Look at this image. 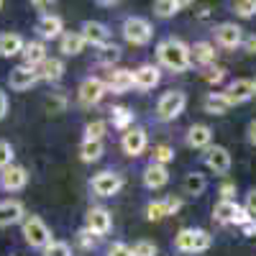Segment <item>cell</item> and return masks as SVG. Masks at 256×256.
<instances>
[{
  "mask_svg": "<svg viewBox=\"0 0 256 256\" xmlns=\"http://www.w3.org/2000/svg\"><path fill=\"white\" fill-rule=\"evenodd\" d=\"M105 88L113 90L116 95H120V92H126V90H131V88H134V72H131V70H113V72L108 74Z\"/></svg>",
  "mask_w": 256,
  "mask_h": 256,
  "instance_id": "cell-19",
  "label": "cell"
},
{
  "mask_svg": "<svg viewBox=\"0 0 256 256\" xmlns=\"http://www.w3.org/2000/svg\"><path fill=\"white\" fill-rule=\"evenodd\" d=\"M241 230H244V236H256V218H251L248 223H244Z\"/></svg>",
  "mask_w": 256,
  "mask_h": 256,
  "instance_id": "cell-46",
  "label": "cell"
},
{
  "mask_svg": "<svg viewBox=\"0 0 256 256\" xmlns=\"http://www.w3.org/2000/svg\"><path fill=\"white\" fill-rule=\"evenodd\" d=\"M41 62H46V46H44V41H28V44L24 46V64L36 70Z\"/></svg>",
  "mask_w": 256,
  "mask_h": 256,
  "instance_id": "cell-23",
  "label": "cell"
},
{
  "mask_svg": "<svg viewBox=\"0 0 256 256\" xmlns=\"http://www.w3.org/2000/svg\"><path fill=\"white\" fill-rule=\"evenodd\" d=\"M216 41L223 49H238L244 44V31L236 24H220L216 28Z\"/></svg>",
  "mask_w": 256,
  "mask_h": 256,
  "instance_id": "cell-12",
  "label": "cell"
},
{
  "mask_svg": "<svg viewBox=\"0 0 256 256\" xmlns=\"http://www.w3.org/2000/svg\"><path fill=\"white\" fill-rule=\"evenodd\" d=\"M105 90L108 88H105V82L100 77H84L82 84H80V102L82 105H95V102L102 100Z\"/></svg>",
  "mask_w": 256,
  "mask_h": 256,
  "instance_id": "cell-9",
  "label": "cell"
},
{
  "mask_svg": "<svg viewBox=\"0 0 256 256\" xmlns=\"http://www.w3.org/2000/svg\"><path fill=\"white\" fill-rule=\"evenodd\" d=\"M164 205H166V212H169V216H174V212L182 208V200L172 195V198H166V200H164Z\"/></svg>",
  "mask_w": 256,
  "mask_h": 256,
  "instance_id": "cell-43",
  "label": "cell"
},
{
  "mask_svg": "<svg viewBox=\"0 0 256 256\" xmlns=\"http://www.w3.org/2000/svg\"><path fill=\"white\" fill-rule=\"evenodd\" d=\"M233 195H236V184L223 182V184H220V198H223V200H233Z\"/></svg>",
  "mask_w": 256,
  "mask_h": 256,
  "instance_id": "cell-44",
  "label": "cell"
},
{
  "mask_svg": "<svg viewBox=\"0 0 256 256\" xmlns=\"http://www.w3.org/2000/svg\"><path fill=\"white\" fill-rule=\"evenodd\" d=\"M182 187H184V192H187V195L198 198V195H202V192H205V187H208V180H205V174H200V172H192V174H187V177H184Z\"/></svg>",
  "mask_w": 256,
  "mask_h": 256,
  "instance_id": "cell-29",
  "label": "cell"
},
{
  "mask_svg": "<svg viewBox=\"0 0 256 256\" xmlns=\"http://www.w3.org/2000/svg\"><path fill=\"white\" fill-rule=\"evenodd\" d=\"M184 105H187V95H184L182 90H169V92H164V95L159 98V102H156V116H159L162 120H174V118L182 116Z\"/></svg>",
  "mask_w": 256,
  "mask_h": 256,
  "instance_id": "cell-4",
  "label": "cell"
},
{
  "mask_svg": "<svg viewBox=\"0 0 256 256\" xmlns=\"http://www.w3.org/2000/svg\"><path fill=\"white\" fill-rule=\"evenodd\" d=\"M44 256H72V248H70V244H64V241H52L44 248Z\"/></svg>",
  "mask_w": 256,
  "mask_h": 256,
  "instance_id": "cell-37",
  "label": "cell"
},
{
  "mask_svg": "<svg viewBox=\"0 0 256 256\" xmlns=\"http://www.w3.org/2000/svg\"><path fill=\"white\" fill-rule=\"evenodd\" d=\"M166 216H169V212H166L164 200H154V202L146 205V218H148V220H162V218H166Z\"/></svg>",
  "mask_w": 256,
  "mask_h": 256,
  "instance_id": "cell-34",
  "label": "cell"
},
{
  "mask_svg": "<svg viewBox=\"0 0 256 256\" xmlns=\"http://www.w3.org/2000/svg\"><path fill=\"white\" fill-rule=\"evenodd\" d=\"M102 156V141H88L84 138L80 146V159L82 162H98Z\"/></svg>",
  "mask_w": 256,
  "mask_h": 256,
  "instance_id": "cell-30",
  "label": "cell"
},
{
  "mask_svg": "<svg viewBox=\"0 0 256 256\" xmlns=\"http://www.w3.org/2000/svg\"><path fill=\"white\" fill-rule=\"evenodd\" d=\"M84 226H88V230L95 233V236H105V233L113 228V218L105 208H92V210H88V216H84Z\"/></svg>",
  "mask_w": 256,
  "mask_h": 256,
  "instance_id": "cell-6",
  "label": "cell"
},
{
  "mask_svg": "<svg viewBox=\"0 0 256 256\" xmlns=\"http://www.w3.org/2000/svg\"><path fill=\"white\" fill-rule=\"evenodd\" d=\"M182 6H184V3H177V0H159V3H154V13H156L159 18H172V16L180 13Z\"/></svg>",
  "mask_w": 256,
  "mask_h": 256,
  "instance_id": "cell-31",
  "label": "cell"
},
{
  "mask_svg": "<svg viewBox=\"0 0 256 256\" xmlns=\"http://www.w3.org/2000/svg\"><path fill=\"white\" fill-rule=\"evenodd\" d=\"M84 44L88 41L82 38V34H62V38H59V49H62V54H67V56H74V54H80L82 49H84Z\"/></svg>",
  "mask_w": 256,
  "mask_h": 256,
  "instance_id": "cell-27",
  "label": "cell"
},
{
  "mask_svg": "<svg viewBox=\"0 0 256 256\" xmlns=\"http://www.w3.org/2000/svg\"><path fill=\"white\" fill-rule=\"evenodd\" d=\"M118 56H120V49H118L116 44H108V46H102V49H100V62H105V64L116 62Z\"/></svg>",
  "mask_w": 256,
  "mask_h": 256,
  "instance_id": "cell-40",
  "label": "cell"
},
{
  "mask_svg": "<svg viewBox=\"0 0 256 256\" xmlns=\"http://www.w3.org/2000/svg\"><path fill=\"white\" fill-rule=\"evenodd\" d=\"M156 56H159V62L164 64V67L172 70V72H184V70H190V64H192L190 46L184 44V41H180V38H164V41H159Z\"/></svg>",
  "mask_w": 256,
  "mask_h": 256,
  "instance_id": "cell-1",
  "label": "cell"
},
{
  "mask_svg": "<svg viewBox=\"0 0 256 256\" xmlns=\"http://www.w3.org/2000/svg\"><path fill=\"white\" fill-rule=\"evenodd\" d=\"M131 251H134V256H156V246L152 241H138Z\"/></svg>",
  "mask_w": 256,
  "mask_h": 256,
  "instance_id": "cell-39",
  "label": "cell"
},
{
  "mask_svg": "<svg viewBox=\"0 0 256 256\" xmlns=\"http://www.w3.org/2000/svg\"><path fill=\"white\" fill-rule=\"evenodd\" d=\"M172 159H174V148H172V146H166V144L154 146V152H152V164H162V166H166Z\"/></svg>",
  "mask_w": 256,
  "mask_h": 256,
  "instance_id": "cell-32",
  "label": "cell"
},
{
  "mask_svg": "<svg viewBox=\"0 0 256 256\" xmlns=\"http://www.w3.org/2000/svg\"><path fill=\"white\" fill-rule=\"evenodd\" d=\"M6 113H8V95L0 90V120L6 118Z\"/></svg>",
  "mask_w": 256,
  "mask_h": 256,
  "instance_id": "cell-47",
  "label": "cell"
},
{
  "mask_svg": "<svg viewBox=\"0 0 256 256\" xmlns=\"http://www.w3.org/2000/svg\"><path fill=\"white\" fill-rule=\"evenodd\" d=\"M223 95L228 98L230 105H241V102L251 100V98L256 95V92H254V80H233L228 88H226Z\"/></svg>",
  "mask_w": 256,
  "mask_h": 256,
  "instance_id": "cell-11",
  "label": "cell"
},
{
  "mask_svg": "<svg viewBox=\"0 0 256 256\" xmlns=\"http://www.w3.org/2000/svg\"><path fill=\"white\" fill-rule=\"evenodd\" d=\"M24 238L34 248H46L52 244V230L38 216H28L24 218Z\"/></svg>",
  "mask_w": 256,
  "mask_h": 256,
  "instance_id": "cell-3",
  "label": "cell"
},
{
  "mask_svg": "<svg viewBox=\"0 0 256 256\" xmlns=\"http://www.w3.org/2000/svg\"><path fill=\"white\" fill-rule=\"evenodd\" d=\"M62 28H64L62 18L54 16V13H44L36 24V31H38L41 38H56V36H62Z\"/></svg>",
  "mask_w": 256,
  "mask_h": 256,
  "instance_id": "cell-18",
  "label": "cell"
},
{
  "mask_svg": "<svg viewBox=\"0 0 256 256\" xmlns=\"http://www.w3.org/2000/svg\"><path fill=\"white\" fill-rule=\"evenodd\" d=\"M210 141H212V131L205 123H195L187 131V146L192 148H210Z\"/></svg>",
  "mask_w": 256,
  "mask_h": 256,
  "instance_id": "cell-20",
  "label": "cell"
},
{
  "mask_svg": "<svg viewBox=\"0 0 256 256\" xmlns=\"http://www.w3.org/2000/svg\"><path fill=\"white\" fill-rule=\"evenodd\" d=\"M190 54H192V62H195V64H202V67H210V64L216 62V56H218L216 46L208 44V41H198V44L190 49Z\"/></svg>",
  "mask_w": 256,
  "mask_h": 256,
  "instance_id": "cell-24",
  "label": "cell"
},
{
  "mask_svg": "<svg viewBox=\"0 0 256 256\" xmlns=\"http://www.w3.org/2000/svg\"><path fill=\"white\" fill-rule=\"evenodd\" d=\"M120 146L128 156H138L144 148H146V131L144 128H128L120 138Z\"/></svg>",
  "mask_w": 256,
  "mask_h": 256,
  "instance_id": "cell-16",
  "label": "cell"
},
{
  "mask_svg": "<svg viewBox=\"0 0 256 256\" xmlns=\"http://www.w3.org/2000/svg\"><path fill=\"white\" fill-rule=\"evenodd\" d=\"M26 182H28V172L24 166H18V164H10L8 169H3V174H0V187H3L6 192L24 190Z\"/></svg>",
  "mask_w": 256,
  "mask_h": 256,
  "instance_id": "cell-10",
  "label": "cell"
},
{
  "mask_svg": "<svg viewBox=\"0 0 256 256\" xmlns=\"http://www.w3.org/2000/svg\"><path fill=\"white\" fill-rule=\"evenodd\" d=\"M248 141L256 146V120H251V126H248Z\"/></svg>",
  "mask_w": 256,
  "mask_h": 256,
  "instance_id": "cell-50",
  "label": "cell"
},
{
  "mask_svg": "<svg viewBox=\"0 0 256 256\" xmlns=\"http://www.w3.org/2000/svg\"><path fill=\"white\" fill-rule=\"evenodd\" d=\"M92 236H95V233H90L88 228H84V230H80V241H82L84 246H90V244H95V238H92Z\"/></svg>",
  "mask_w": 256,
  "mask_h": 256,
  "instance_id": "cell-48",
  "label": "cell"
},
{
  "mask_svg": "<svg viewBox=\"0 0 256 256\" xmlns=\"http://www.w3.org/2000/svg\"><path fill=\"white\" fill-rule=\"evenodd\" d=\"M244 208L248 210L251 218H256V190H251L248 195H246V205H244Z\"/></svg>",
  "mask_w": 256,
  "mask_h": 256,
  "instance_id": "cell-42",
  "label": "cell"
},
{
  "mask_svg": "<svg viewBox=\"0 0 256 256\" xmlns=\"http://www.w3.org/2000/svg\"><path fill=\"white\" fill-rule=\"evenodd\" d=\"M223 77H226V70H220V67H216V70H208V74H205V80H208V82H216V84H218Z\"/></svg>",
  "mask_w": 256,
  "mask_h": 256,
  "instance_id": "cell-45",
  "label": "cell"
},
{
  "mask_svg": "<svg viewBox=\"0 0 256 256\" xmlns=\"http://www.w3.org/2000/svg\"><path fill=\"white\" fill-rule=\"evenodd\" d=\"M34 8H52V3H38V0H36V3H34Z\"/></svg>",
  "mask_w": 256,
  "mask_h": 256,
  "instance_id": "cell-51",
  "label": "cell"
},
{
  "mask_svg": "<svg viewBox=\"0 0 256 256\" xmlns=\"http://www.w3.org/2000/svg\"><path fill=\"white\" fill-rule=\"evenodd\" d=\"M123 36H126L128 44L144 46L152 41V24L141 16H131V18H126V24H123Z\"/></svg>",
  "mask_w": 256,
  "mask_h": 256,
  "instance_id": "cell-5",
  "label": "cell"
},
{
  "mask_svg": "<svg viewBox=\"0 0 256 256\" xmlns=\"http://www.w3.org/2000/svg\"><path fill=\"white\" fill-rule=\"evenodd\" d=\"M166 182H169L166 166H162V164H148V166L144 169V184H146L148 190H159V187H164Z\"/></svg>",
  "mask_w": 256,
  "mask_h": 256,
  "instance_id": "cell-21",
  "label": "cell"
},
{
  "mask_svg": "<svg viewBox=\"0 0 256 256\" xmlns=\"http://www.w3.org/2000/svg\"><path fill=\"white\" fill-rule=\"evenodd\" d=\"M0 10H3V0H0Z\"/></svg>",
  "mask_w": 256,
  "mask_h": 256,
  "instance_id": "cell-53",
  "label": "cell"
},
{
  "mask_svg": "<svg viewBox=\"0 0 256 256\" xmlns=\"http://www.w3.org/2000/svg\"><path fill=\"white\" fill-rule=\"evenodd\" d=\"M254 92H256V80H254Z\"/></svg>",
  "mask_w": 256,
  "mask_h": 256,
  "instance_id": "cell-52",
  "label": "cell"
},
{
  "mask_svg": "<svg viewBox=\"0 0 256 256\" xmlns=\"http://www.w3.org/2000/svg\"><path fill=\"white\" fill-rule=\"evenodd\" d=\"M36 82H38L36 70H34V67H26V64H20V67H16V70L8 74V84H10V90H16V92L31 90Z\"/></svg>",
  "mask_w": 256,
  "mask_h": 256,
  "instance_id": "cell-8",
  "label": "cell"
},
{
  "mask_svg": "<svg viewBox=\"0 0 256 256\" xmlns=\"http://www.w3.org/2000/svg\"><path fill=\"white\" fill-rule=\"evenodd\" d=\"M24 46L26 41L20 38L18 34H0V56H16V54H24Z\"/></svg>",
  "mask_w": 256,
  "mask_h": 256,
  "instance_id": "cell-22",
  "label": "cell"
},
{
  "mask_svg": "<svg viewBox=\"0 0 256 256\" xmlns=\"http://www.w3.org/2000/svg\"><path fill=\"white\" fill-rule=\"evenodd\" d=\"M102 136H105V120L88 123V128H84V138L88 141H102Z\"/></svg>",
  "mask_w": 256,
  "mask_h": 256,
  "instance_id": "cell-35",
  "label": "cell"
},
{
  "mask_svg": "<svg viewBox=\"0 0 256 256\" xmlns=\"http://www.w3.org/2000/svg\"><path fill=\"white\" fill-rule=\"evenodd\" d=\"M108 256H134V251L128 248L126 244H113V246H110V254H108Z\"/></svg>",
  "mask_w": 256,
  "mask_h": 256,
  "instance_id": "cell-41",
  "label": "cell"
},
{
  "mask_svg": "<svg viewBox=\"0 0 256 256\" xmlns=\"http://www.w3.org/2000/svg\"><path fill=\"white\" fill-rule=\"evenodd\" d=\"M120 187H123V180L116 172H100L92 180V192L100 195V198H113Z\"/></svg>",
  "mask_w": 256,
  "mask_h": 256,
  "instance_id": "cell-7",
  "label": "cell"
},
{
  "mask_svg": "<svg viewBox=\"0 0 256 256\" xmlns=\"http://www.w3.org/2000/svg\"><path fill=\"white\" fill-rule=\"evenodd\" d=\"M202 105H205V110L212 113V116H223V113H228V108H230V102H228V98H226L223 92H210Z\"/></svg>",
  "mask_w": 256,
  "mask_h": 256,
  "instance_id": "cell-28",
  "label": "cell"
},
{
  "mask_svg": "<svg viewBox=\"0 0 256 256\" xmlns=\"http://www.w3.org/2000/svg\"><path fill=\"white\" fill-rule=\"evenodd\" d=\"M24 220V205L18 200H0V228Z\"/></svg>",
  "mask_w": 256,
  "mask_h": 256,
  "instance_id": "cell-17",
  "label": "cell"
},
{
  "mask_svg": "<svg viewBox=\"0 0 256 256\" xmlns=\"http://www.w3.org/2000/svg\"><path fill=\"white\" fill-rule=\"evenodd\" d=\"M244 44H246V52H248V54H256V34H254V36H248V38L244 41Z\"/></svg>",
  "mask_w": 256,
  "mask_h": 256,
  "instance_id": "cell-49",
  "label": "cell"
},
{
  "mask_svg": "<svg viewBox=\"0 0 256 256\" xmlns=\"http://www.w3.org/2000/svg\"><path fill=\"white\" fill-rule=\"evenodd\" d=\"M82 38L88 41V44H92V46H108L110 44V36H108V28H105L102 24H98V20H84L82 24Z\"/></svg>",
  "mask_w": 256,
  "mask_h": 256,
  "instance_id": "cell-13",
  "label": "cell"
},
{
  "mask_svg": "<svg viewBox=\"0 0 256 256\" xmlns=\"http://www.w3.org/2000/svg\"><path fill=\"white\" fill-rule=\"evenodd\" d=\"M131 120H134V113L128 110V108H123V105L113 108V126H116V128H120V131H128Z\"/></svg>",
  "mask_w": 256,
  "mask_h": 256,
  "instance_id": "cell-33",
  "label": "cell"
},
{
  "mask_svg": "<svg viewBox=\"0 0 256 256\" xmlns=\"http://www.w3.org/2000/svg\"><path fill=\"white\" fill-rule=\"evenodd\" d=\"M238 210H241L238 202L220 200L216 208H212V218H216L218 223H233V220H236V216H238Z\"/></svg>",
  "mask_w": 256,
  "mask_h": 256,
  "instance_id": "cell-26",
  "label": "cell"
},
{
  "mask_svg": "<svg viewBox=\"0 0 256 256\" xmlns=\"http://www.w3.org/2000/svg\"><path fill=\"white\" fill-rule=\"evenodd\" d=\"M36 74H38V80L56 82V80H62V74H64V64H62L59 59H49V56H46V62H41L38 67H36Z\"/></svg>",
  "mask_w": 256,
  "mask_h": 256,
  "instance_id": "cell-25",
  "label": "cell"
},
{
  "mask_svg": "<svg viewBox=\"0 0 256 256\" xmlns=\"http://www.w3.org/2000/svg\"><path fill=\"white\" fill-rule=\"evenodd\" d=\"M212 244V236L202 228H182L177 236H174V246L182 251V254H200V251H208Z\"/></svg>",
  "mask_w": 256,
  "mask_h": 256,
  "instance_id": "cell-2",
  "label": "cell"
},
{
  "mask_svg": "<svg viewBox=\"0 0 256 256\" xmlns=\"http://www.w3.org/2000/svg\"><path fill=\"white\" fill-rule=\"evenodd\" d=\"M233 13L241 18L256 16V0H238V3H233Z\"/></svg>",
  "mask_w": 256,
  "mask_h": 256,
  "instance_id": "cell-36",
  "label": "cell"
},
{
  "mask_svg": "<svg viewBox=\"0 0 256 256\" xmlns=\"http://www.w3.org/2000/svg\"><path fill=\"white\" fill-rule=\"evenodd\" d=\"M162 80V72L154 64H144V67L134 70V88L138 90H154Z\"/></svg>",
  "mask_w": 256,
  "mask_h": 256,
  "instance_id": "cell-15",
  "label": "cell"
},
{
  "mask_svg": "<svg viewBox=\"0 0 256 256\" xmlns=\"http://www.w3.org/2000/svg\"><path fill=\"white\" fill-rule=\"evenodd\" d=\"M205 164L212 169L216 174H226L230 169V154L226 146H210L205 152Z\"/></svg>",
  "mask_w": 256,
  "mask_h": 256,
  "instance_id": "cell-14",
  "label": "cell"
},
{
  "mask_svg": "<svg viewBox=\"0 0 256 256\" xmlns=\"http://www.w3.org/2000/svg\"><path fill=\"white\" fill-rule=\"evenodd\" d=\"M13 164V146L8 141H0V172Z\"/></svg>",
  "mask_w": 256,
  "mask_h": 256,
  "instance_id": "cell-38",
  "label": "cell"
}]
</instances>
